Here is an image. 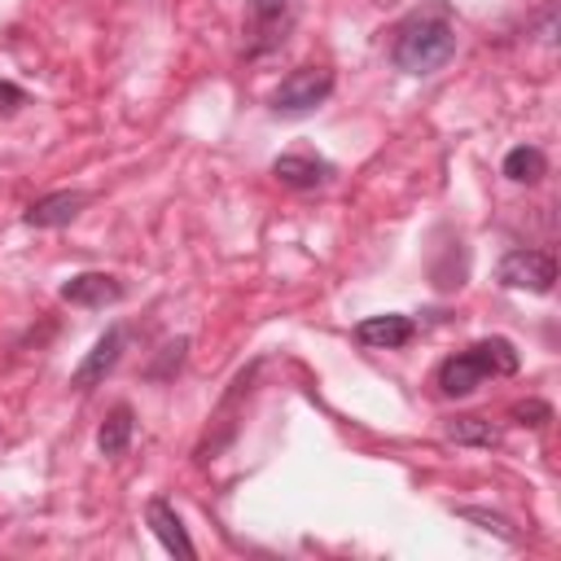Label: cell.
I'll use <instances>...</instances> for the list:
<instances>
[{
  "label": "cell",
  "instance_id": "obj_1",
  "mask_svg": "<svg viewBox=\"0 0 561 561\" xmlns=\"http://www.w3.org/2000/svg\"><path fill=\"white\" fill-rule=\"evenodd\" d=\"M456 44H460V35H456V22H451V9L443 0H430L394 26L390 61L403 75H438L456 57Z\"/></svg>",
  "mask_w": 561,
  "mask_h": 561
},
{
  "label": "cell",
  "instance_id": "obj_2",
  "mask_svg": "<svg viewBox=\"0 0 561 561\" xmlns=\"http://www.w3.org/2000/svg\"><path fill=\"white\" fill-rule=\"evenodd\" d=\"M517 368H522V355L508 337H482V342H473V346H465L438 364V390L447 399H465L486 377H513Z\"/></svg>",
  "mask_w": 561,
  "mask_h": 561
},
{
  "label": "cell",
  "instance_id": "obj_3",
  "mask_svg": "<svg viewBox=\"0 0 561 561\" xmlns=\"http://www.w3.org/2000/svg\"><path fill=\"white\" fill-rule=\"evenodd\" d=\"M329 96H333V70L329 66H298L272 92V110L285 118H302V114L320 110Z\"/></svg>",
  "mask_w": 561,
  "mask_h": 561
},
{
  "label": "cell",
  "instance_id": "obj_4",
  "mask_svg": "<svg viewBox=\"0 0 561 561\" xmlns=\"http://www.w3.org/2000/svg\"><path fill=\"white\" fill-rule=\"evenodd\" d=\"M500 285L508 289H526V294H552L557 285V259L548 250H508L500 259Z\"/></svg>",
  "mask_w": 561,
  "mask_h": 561
},
{
  "label": "cell",
  "instance_id": "obj_5",
  "mask_svg": "<svg viewBox=\"0 0 561 561\" xmlns=\"http://www.w3.org/2000/svg\"><path fill=\"white\" fill-rule=\"evenodd\" d=\"M298 18V0H250V57L285 44V31Z\"/></svg>",
  "mask_w": 561,
  "mask_h": 561
},
{
  "label": "cell",
  "instance_id": "obj_6",
  "mask_svg": "<svg viewBox=\"0 0 561 561\" xmlns=\"http://www.w3.org/2000/svg\"><path fill=\"white\" fill-rule=\"evenodd\" d=\"M123 324H110L96 342H92V351L79 359V368L70 373V386L75 390H92V386H101L110 373H114V364H118V355H123Z\"/></svg>",
  "mask_w": 561,
  "mask_h": 561
},
{
  "label": "cell",
  "instance_id": "obj_7",
  "mask_svg": "<svg viewBox=\"0 0 561 561\" xmlns=\"http://www.w3.org/2000/svg\"><path fill=\"white\" fill-rule=\"evenodd\" d=\"M83 206H88V193H79V188H57V193L35 197L22 219H26V228H66V224L79 219Z\"/></svg>",
  "mask_w": 561,
  "mask_h": 561
},
{
  "label": "cell",
  "instance_id": "obj_8",
  "mask_svg": "<svg viewBox=\"0 0 561 561\" xmlns=\"http://www.w3.org/2000/svg\"><path fill=\"white\" fill-rule=\"evenodd\" d=\"M123 294H127L123 280L110 276V272H79V276H70V280L61 285V298H66L70 307H110V302H118Z\"/></svg>",
  "mask_w": 561,
  "mask_h": 561
},
{
  "label": "cell",
  "instance_id": "obj_9",
  "mask_svg": "<svg viewBox=\"0 0 561 561\" xmlns=\"http://www.w3.org/2000/svg\"><path fill=\"white\" fill-rule=\"evenodd\" d=\"M272 175L285 184V188H320L333 180V162L324 158H311V153H280L272 162Z\"/></svg>",
  "mask_w": 561,
  "mask_h": 561
},
{
  "label": "cell",
  "instance_id": "obj_10",
  "mask_svg": "<svg viewBox=\"0 0 561 561\" xmlns=\"http://www.w3.org/2000/svg\"><path fill=\"white\" fill-rule=\"evenodd\" d=\"M412 333H416V324H412L408 316H399V311L368 316V320H359V324H355V337H359L364 346H373V351H394V346H408V342H412Z\"/></svg>",
  "mask_w": 561,
  "mask_h": 561
},
{
  "label": "cell",
  "instance_id": "obj_11",
  "mask_svg": "<svg viewBox=\"0 0 561 561\" xmlns=\"http://www.w3.org/2000/svg\"><path fill=\"white\" fill-rule=\"evenodd\" d=\"M145 522H149V530L162 539V548H167V552H175V557H197V548H193V539H188V530H184L180 513H175L162 495H153V500L145 504Z\"/></svg>",
  "mask_w": 561,
  "mask_h": 561
},
{
  "label": "cell",
  "instance_id": "obj_12",
  "mask_svg": "<svg viewBox=\"0 0 561 561\" xmlns=\"http://www.w3.org/2000/svg\"><path fill=\"white\" fill-rule=\"evenodd\" d=\"M131 425H136L131 408H127V403H114L110 416H105L101 430H96V447H101V456H123L127 443H131Z\"/></svg>",
  "mask_w": 561,
  "mask_h": 561
},
{
  "label": "cell",
  "instance_id": "obj_13",
  "mask_svg": "<svg viewBox=\"0 0 561 561\" xmlns=\"http://www.w3.org/2000/svg\"><path fill=\"white\" fill-rule=\"evenodd\" d=\"M443 434L456 447H500V430L486 416H451L443 421Z\"/></svg>",
  "mask_w": 561,
  "mask_h": 561
},
{
  "label": "cell",
  "instance_id": "obj_14",
  "mask_svg": "<svg viewBox=\"0 0 561 561\" xmlns=\"http://www.w3.org/2000/svg\"><path fill=\"white\" fill-rule=\"evenodd\" d=\"M504 175H508L513 184H539V180L548 175V158H543V149H535V145H517V149H508V153H504Z\"/></svg>",
  "mask_w": 561,
  "mask_h": 561
},
{
  "label": "cell",
  "instance_id": "obj_15",
  "mask_svg": "<svg viewBox=\"0 0 561 561\" xmlns=\"http://www.w3.org/2000/svg\"><path fill=\"white\" fill-rule=\"evenodd\" d=\"M508 421H513V425H526V430H543V425L552 421V408H548L543 399H517V403L508 408Z\"/></svg>",
  "mask_w": 561,
  "mask_h": 561
},
{
  "label": "cell",
  "instance_id": "obj_16",
  "mask_svg": "<svg viewBox=\"0 0 561 561\" xmlns=\"http://www.w3.org/2000/svg\"><path fill=\"white\" fill-rule=\"evenodd\" d=\"M456 513H460L465 522H478L482 530H495L500 539H508V543H517V530L508 526V517H500V513H486V508H473V504H460Z\"/></svg>",
  "mask_w": 561,
  "mask_h": 561
},
{
  "label": "cell",
  "instance_id": "obj_17",
  "mask_svg": "<svg viewBox=\"0 0 561 561\" xmlns=\"http://www.w3.org/2000/svg\"><path fill=\"white\" fill-rule=\"evenodd\" d=\"M26 101H31V96H26V88H18V83L0 79V114H18Z\"/></svg>",
  "mask_w": 561,
  "mask_h": 561
}]
</instances>
